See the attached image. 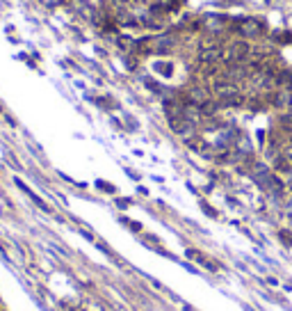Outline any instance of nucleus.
<instances>
[{
    "instance_id": "nucleus-1",
    "label": "nucleus",
    "mask_w": 292,
    "mask_h": 311,
    "mask_svg": "<svg viewBox=\"0 0 292 311\" xmlns=\"http://www.w3.org/2000/svg\"><path fill=\"white\" fill-rule=\"evenodd\" d=\"M233 32H237V35L246 37V39H260V37H265V32H267V23L260 21V18H235V23L231 25Z\"/></svg>"
},
{
    "instance_id": "nucleus-2",
    "label": "nucleus",
    "mask_w": 292,
    "mask_h": 311,
    "mask_svg": "<svg viewBox=\"0 0 292 311\" xmlns=\"http://www.w3.org/2000/svg\"><path fill=\"white\" fill-rule=\"evenodd\" d=\"M251 57V46L246 39H233L231 44L224 48V62L228 64H242Z\"/></svg>"
},
{
    "instance_id": "nucleus-3",
    "label": "nucleus",
    "mask_w": 292,
    "mask_h": 311,
    "mask_svg": "<svg viewBox=\"0 0 292 311\" xmlns=\"http://www.w3.org/2000/svg\"><path fill=\"white\" fill-rule=\"evenodd\" d=\"M173 48H176V37H153V53L155 55H169L173 53Z\"/></svg>"
},
{
    "instance_id": "nucleus-4",
    "label": "nucleus",
    "mask_w": 292,
    "mask_h": 311,
    "mask_svg": "<svg viewBox=\"0 0 292 311\" xmlns=\"http://www.w3.org/2000/svg\"><path fill=\"white\" fill-rule=\"evenodd\" d=\"M96 185H98V190H105V192H114V188L110 185V183H105V181H98V183H96Z\"/></svg>"
},
{
    "instance_id": "nucleus-5",
    "label": "nucleus",
    "mask_w": 292,
    "mask_h": 311,
    "mask_svg": "<svg viewBox=\"0 0 292 311\" xmlns=\"http://www.w3.org/2000/svg\"><path fill=\"white\" fill-rule=\"evenodd\" d=\"M117 206H119V208H128V206H130V201H128V199H117Z\"/></svg>"
}]
</instances>
